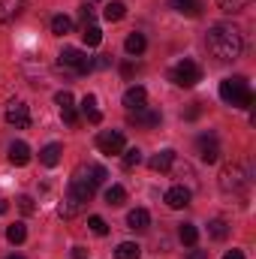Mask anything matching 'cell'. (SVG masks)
<instances>
[{
	"label": "cell",
	"mask_w": 256,
	"mask_h": 259,
	"mask_svg": "<svg viewBox=\"0 0 256 259\" xmlns=\"http://www.w3.org/2000/svg\"><path fill=\"white\" fill-rule=\"evenodd\" d=\"M6 238H9L12 244H21V241L27 238V229H24V223H12V226L6 229Z\"/></svg>",
	"instance_id": "obj_28"
},
{
	"label": "cell",
	"mask_w": 256,
	"mask_h": 259,
	"mask_svg": "<svg viewBox=\"0 0 256 259\" xmlns=\"http://www.w3.org/2000/svg\"><path fill=\"white\" fill-rule=\"evenodd\" d=\"M88 226H91V232H94V235H109V226H106V220H103V217H97V214L88 220Z\"/></svg>",
	"instance_id": "obj_31"
},
{
	"label": "cell",
	"mask_w": 256,
	"mask_h": 259,
	"mask_svg": "<svg viewBox=\"0 0 256 259\" xmlns=\"http://www.w3.org/2000/svg\"><path fill=\"white\" fill-rule=\"evenodd\" d=\"M163 115L157 109H139V112H130V124H139V127H160Z\"/></svg>",
	"instance_id": "obj_11"
},
{
	"label": "cell",
	"mask_w": 256,
	"mask_h": 259,
	"mask_svg": "<svg viewBox=\"0 0 256 259\" xmlns=\"http://www.w3.org/2000/svg\"><path fill=\"white\" fill-rule=\"evenodd\" d=\"M9 211V205H6V199H0V214H6Z\"/></svg>",
	"instance_id": "obj_40"
},
{
	"label": "cell",
	"mask_w": 256,
	"mask_h": 259,
	"mask_svg": "<svg viewBox=\"0 0 256 259\" xmlns=\"http://www.w3.org/2000/svg\"><path fill=\"white\" fill-rule=\"evenodd\" d=\"M72 259H88V250L84 247H72Z\"/></svg>",
	"instance_id": "obj_37"
},
{
	"label": "cell",
	"mask_w": 256,
	"mask_h": 259,
	"mask_svg": "<svg viewBox=\"0 0 256 259\" xmlns=\"http://www.w3.org/2000/svg\"><path fill=\"white\" fill-rule=\"evenodd\" d=\"M172 81L178 88H196L202 81V66L196 61H181V64L172 69Z\"/></svg>",
	"instance_id": "obj_5"
},
{
	"label": "cell",
	"mask_w": 256,
	"mask_h": 259,
	"mask_svg": "<svg viewBox=\"0 0 256 259\" xmlns=\"http://www.w3.org/2000/svg\"><path fill=\"white\" fill-rule=\"evenodd\" d=\"M220 100L232 109H250L253 106V91L247 84L244 75H235V78H223L220 81Z\"/></svg>",
	"instance_id": "obj_3"
},
{
	"label": "cell",
	"mask_w": 256,
	"mask_h": 259,
	"mask_svg": "<svg viewBox=\"0 0 256 259\" xmlns=\"http://www.w3.org/2000/svg\"><path fill=\"white\" fill-rule=\"evenodd\" d=\"M58 58H61V66H72V69H75V72H81V75L94 69V61H91L84 52H78V49H64Z\"/></svg>",
	"instance_id": "obj_6"
},
{
	"label": "cell",
	"mask_w": 256,
	"mask_h": 259,
	"mask_svg": "<svg viewBox=\"0 0 256 259\" xmlns=\"http://www.w3.org/2000/svg\"><path fill=\"white\" fill-rule=\"evenodd\" d=\"M145 46H148V42H145V36H142V33H130V36H127V42H124L127 55H136V58H139V55L145 52Z\"/></svg>",
	"instance_id": "obj_23"
},
{
	"label": "cell",
	"mask_w": 256,
	"mask_h": 259,
	"mask_svg": "<svg viewBox=\"0 0 256 259\" xmlns=\"http://www.w3.org/2000/svg\"><path fill=\"white\" fill-rule=\"evenodd\" d=\"M205 42H208V52H211L217 61H223V64L238 61L241 52H244L241 30L232 27V24H214V27L208 30V36H205Z\"/></svg>",
	"instance_id": "obj_2"
},
{
	"label": "cell",
	"mask_w": 256,
	"mask_h": 259,
	"mask_svg": "<svg viewBox=\"0 0 256 259\" xmlns=\"http://www.w3.org/2000/svg\"><path fill=\"white\" fill-rule=\"evenodd\" d=\"M172 163H175V151H172V148H166V151H160V154H154V157L148 160V166H151L154 172H166Z\"/></svg>",
	"instance_id": "obj_17"
},
{
	"label": "cell",
	"mask_w": 256,
	"mask_h": 259,
	"mask_svg": "<svg viewBox=\"0 0 256 259\" xmlns=\"http://www.w3.org/2000/svg\"><path fill=\"white\" fill-rule=\"evenodd\" d=\"M247 187H250V172H247L244 163H229V166H223V172H220V190H223V193L241 196Z\"/></svg>",
	"instance_id": "obj_4"
},
{
	"label": "cell",
	"mask_w": 256,
	"mask_h": 259,
	"mask_svg": "<svg viewBox=\"0 0 256 259\" xmlns=\"http://www.w3.org/2000/svg\"><path fill=\"white\" fill-rule=\"evenodd\" d=\"M127 226L133 232H145V229L151 226V214H148L145 208H133L127 214Z\"/></svg>",
	"instance_id": "obj_13"
},
{
	"label": "cell",
	"mask_w": 256,
	"mask_h": 259,
	"mask_svg": "<svg viewBox=\"0 0 256 259\" xmlns=\"http://www.w3.org/2000/svg\"><path fill=\"white\" fill-rule=\"evenodd\" d=\"M72 30V18H66V15H55L52 18V33L55 36H66Z\"/></svg>",
	"instance_id": "obj_25"
},
{
	"label": "cell",
	"mask_w": 256,
	"mask_h": 259,
	"mask_svg": "<svg viewBox=\"0 0 256 259\" xmlns=\"http://www.w3.org/2000/svg\"><path fill=\"white\" fill-rule=\"evenodd\" d=\"M133 72H136V66L130 64V61H127V64H121V75H124V78H130Z\"/></svg>",
	"instance_id": "obj_36"
},
{
	"label": "cell",
	"mask_w": 256,
	"mask_h": 259,
	"mask_svg": "<svg viewBox=\"0 0 256 259\" xmlns=\"http://www.w3.org/2000/svg\"><path fill=\"white\" fill-rule=\"evenodd\" d=\"M127 15V3H121V0H112V3H106V9H103V18L106 21H121Z\"/></svg>",
	"instance_id": "obj_20"
},
{
	"label": "cell",
	"mask_w": 256,
	"mask_h": 259,
	"mask_svg": "<svg viewBox=\"0 0 256 259\" xmlns=\"http://www.w3.org/2000/svg\"><path fill=\"white\" fill-rule=\"evenodd\" d=\"M166 205H169V208H175V211L187 208V205H190V190H187L184 184L169 187V190H166Z\"/></svg>",
	"instance_id": "obj_12"
},
{
	"label": "cell",
	"mask_w": 256,
	"mask_h": 259,
	"mask_svg": "<svg viewBox=\"0 0 256 259\" xmlns=\"http://www.w3.org/2000/svg\"><path fill=\"white\" fill-rule=\"evenodd\" d=\"M187 259H208V250H193Z\"/></svg>",
	"instance_id": "obj_38"
},
{
	"label": "cell",
	"mask_w": 256,
	"mask_h": 259,
	"mask_svg": "<svg viewBox=\"0 0 256 259\" xmlns=\"http://www.w3.org/2000/svg\"><path fill=\"white\" fill-rule=\"evenodd\" d=\"M169 6L175 12H181V15H190V18H196L202 12V3L199 0H169Z\"/></svg>",
	"instance_id": "obj_19"
},
{
	"label": "cell",
	"mask_w": 256,
	"mask_h": 259,
	"mask_svg": "<svg viewBox=\"0 0 256 259\" xmlns=\"http://www.w3.org/2000/svg\"><path fill=\"white\" fill-rule=\"evenodd\" d=\"M178 238H181V241H184V244H196V241H199V229H196V226H193V223H184V226H181V229H178Z\"/></svg>",
	"instance_id": "obj_27"
},
{
	"label": "cell",
	"mask_w": 256,
	"mask_h": 259,
	"mask_svg": "<svg viewBox=\"0 0 256 259\" xmlns=\"http://www.w3.org/2000/svg\"><path fill=\"white\" fill-rule=\"evenodd\" d=\"M6 259H24V256H6Z\"/></svg>",
	"instance_id": "obj_41"
},
{
	"label": "cell",
	"mask_w": 256,
	"mask_h": 259,
	"mask_svg": "<svg viewBox=\"0 0 256 259\" xmlns=\"http://www.w3.org/2000/svg\"><path fill=\"white\" fill-rule=\"evenodd\" d=\"M208 235H211L214 241H223V238L229 235V223H226L223 217H217V220H211V223H208Z\"/></svg>",
	"instance_id": "obj_21"
},
{
	"label": "cell",
	"mask_w": 256,
	"mask_h": 259,
	"mask_svg": "<svg viewBox=\"0 0 256 259\" xmlns=\"http://www.w3.org/2000/svg\"><path fill=\"white\" fill-rule=\"evenodd\" d=\"M199 112H202V109H199V103H193L190 109H187V115H184V118H187V121H193V118H199Z\"/></svg>",
	"instance_id": "obj_35"
},
{
	"label": "cell",
	"mask_w": 256,
	"mask_h": 259,
	"mask_svg": "<svg viewBox=\"0 0 256 259\" xmlns=\"http://www.w3.org/2000/svg\"><path fill=\"white\" fill-rule=\"evenodd\" d=\"M61 154H64V148H61L58 142H49V145L39 151V163L52 169V166H58V163H61Z\"/></svg>",
	"instance_id": "obj_16"
},
{
	"label": "cell",
	"mask_w": 256,
	"mask_h": 259,
	"mask_svg": "<svg viewBox=\"0 0 256 259\" xmlns=\"http://www.w3.org/2000/svg\"><path fill=\"white\" fill-rule=\"evenodd\" d=\"M142 256V247L133 244V241H121L118 250H115V259H139Z\"/></svg>",
	"instance_id": "obj_22"
},
{
	"label": "cell",
	"mask_w": 256,
	"mask_h": 259,
	"mask_svg": "<svg viewBox=\"0 0 256 259\" xmlns=\"http://www.w3.org/2000/svg\"><path fill=\"white\" fill-rule=\"evenodd\" d=\"M18 208H21L24 214H33V211H36V205H33L30 196H18Z\"/></svg>",
	"instance_id": "obj_33"
},
{
	"label": "cell",
	"mask_w": 256,
	"mask_h": 259,
	"mask_svg": "<svg viewBox=\"0 0 256 259\" xmlns=\"http://www.w3.org/2000/svg\"><path fill=\"white\" fill-rule=\"evenodd\" d=\"M223 259H244V253H241V250H229Z\"/></svg>",
	"instance_id": "obj_39"
},
{
	"label": "cell",
	"mask_w": 256,
	"mask_h": 259,
	"mask_svg": "<svg viewBox=\"0 0 256 259\" xmlns=\"http://www.w3.org/2000/svg\"><path fill=\"white\" fill-rule=\"evenodd\" d=\"M196 151H199L202 163H217L220 160V142H217V136H199L196 139Z\"/></svg>",
	"instance_id": "obj_9"
},
{
	"label": "cell",
	"mask_w": 256,
	"mask_h": 259,
	"mask_svg": "<svg viewBox=\"0 0 256 259\" xmlns=\"http://www.w3.org/2000/svg\"><path fill=\"white\" fill-rule=\"evenodd\" d=\"M97 148H100L103 154H124L127 139H124V133H112V130H106V133L97 136Z\"/></svg>",
	"instance_id": "obj_8"
},
{
	"label": "cell",
	"mask_w": 256,
	"mask_h": 259,
	"mask_svg": "<svg viewBox=\"0 0 256 259\" xmlns=\"http://www.w3.org/2000/svg\"><path fill=\"white\" fill-rule=\"evenodd\" d=\"M142 163V151L139 148H124V166L127 169H136Z\"/></svg>",
	"instance_id": "obj_30"
},
{
	"label": "cell",
	"mask_w": 256,
	"mask_h": 259,
	"mask_svg": "<svg viewBox=\"0 0 256 259\" xmlns=\"http://www.w3.org/2000/svg\"><path fill=\"white\" fill-rule=\"evenodd\" d=\"M9 163L12 166H27L30 163V148L24 142H12L9 145Z\"/></svg>",
	"instance_id": "obj_15"
},
{
	"label": "cell",
	"mask_w": 256,
	"mask_h": 259,
	"mask_svg": "<svg viewBox=\"0 0 256 259\" xmlns=\"http://www.w3.org/2000/svg\"><path fill=\"white\" fill-rule=\"evenodd\" d=\"M247 3H250V0H217V6H220L223 12H229V15H235V12L247 9Z\"/></svg>",
	"instance_id": "obj_29"
},
{
	"label": "cell",
	"mask_w": 256,
	"mask_h": 259,
	"mask_svg": "<svg viewBox=\"0 0 256 259\" xmlns=\"http://www.w3.org/2000/svg\"><path fill=\"white\" fill-rule=\"evenodd\" d=\"M124 202H127V190L121 184L106 187V205H124Z\"/></svg>",
	"instance_id": "obj_24"
},
{
	"label": "cell",
	"mask_w": 256,
	"mask_h": 259,
	"mask_svg": "<svg viewBox=\"0 0 256 259\" xmlns=\"http://www.w3.org/2000/svg\"><path fill=\"white\" fill-rule=\"evenodd\" d=\"M124 106H127V112H139V109H145V106H148V91L139 88V84L127 88V91H124Z\"/></svg>",
	"instance_id": "obj_10"
},
{
	"label": "cell",
	"mask_w": 256,
	"mask_h": 259,
	"mask_svg": "<svg viewBox=\"0 0 256 259\" xmlns=\"http://www.w3.org/2000/svg\"><path fill=\"white\" fill-rule=\"evenodd\" d=\"M6 121H9L15 130H27L30 127V109H27V103L12 100V103L6 106Z\"/></svg>",
	"instance_id": "obj_7"
},
{
	"label": "cell",
	"mask_w": 256,
	"mask_h": 259,
	"mask_svg": "<svg viewBox=\"0 0 256 259\" xmlns=\"http://www.w3.org/2000/svg\"><path fill=\"white\" fill-rule=\"evenodd\" d=\"M81 36H84V42H88V46H100V42H103V30H100L97 24H84Z\"/></svg>",
	"instance_id": "obj_26"
},
{
	"label": "cell",
	"mask_w": 256,
	"mask_h": 259,
	"mask_svg": "<svg viewBox=\"0 0 256 259\" xmlns=\"http://www.w3.org/2000/svg\"><path fill=\"white\" fill-rule=\"evenodd\" d=\"M55 103H58L61 109H69V106H72V94H69V91H61V94H55Z\"/></svg>",
	"instance_id": "obj_34"
},
{
	"label": "cell",
	"mask_w": 256,
	"mask_h": 259,
	"mask_svg": "<svg viewBox=\"0 0 256 259\" xmlns=\"http://www.w3.org/2000/svg\"><path fill=\"white\" fill-rule=\"evenodd\" d=\"M61 115H64V121L69 127H75L78 124V112H75V106H69V109H61Z\"/></svg>",
	"instance_id": "obj_32"
},
{
	"label": "cell",
	"mask_w": 256,
	"mask_h": 259,
	"mask_svg": "<svg viewBox=\"0 0 256 259\" xmlns=\"http://www.w3.org/2000/svg\"><path fill=\"white\" fill-rule=\"evenodd\" d=\"M106 169L103 166H78L69 178V187H66L64 205H61V217H75L84 211V205L94 199V190L100 184H106Z\"/></svg>",
	"instance_id": "obj_1"
},
{
	"label": "cell",
	"mask_w": 256,
	"mask_h": 259,
	"mask_svg": "<svg viewBox=\"0 0 256 259\" xmlns=\"http://www.w3.org/2000/svg\"><path fill=\"white\" fill-rule=\"evenodd\" d=\"M81 112H84V118H88L91 124H100V121H103V112H100V106H97V97H94V94H88V97L81 100Z\"/></svg>",
	"instance_id": "obj_18"
},
{
	"label": "cell",
	"mask_w": 256,
	"mask_h": 259,
	"mask_svg": "<svg viewBox=\"0 0 256 259\" xmlns=\"http://www.w3.org/2000/svg\"><path fill=\"white\" fill-rule=\"evenodd\" d=\"M24 12V0H0V24L18 18Z\"/></svg>",
	"instance_id": "obj_14"
}]
</instances>
